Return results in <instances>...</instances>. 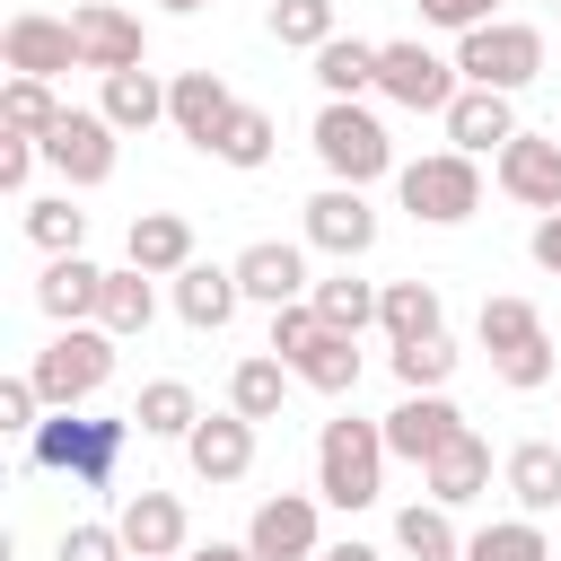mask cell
<instances>
[{"mask_svg":"<svg viewBox=\"0 0 561 561\" xmlns=\"http://www.w3.org/2000/svg\"><path fill=\"white\" fill-rule=\"evenodd\" d=\"M131 412H44V430L26 438V465L35 473H70L79 491H105L123 447H131Z\"/></svg>","mask_w":561,"mask_h":561,"instance_id":"cell-1","label":"cell"},{"mask_svg":"<svg viewBox=\"0 0 561 561\" xmlns=\"http://www.w3.org/2000/svg\"><path fill=\"white\" fill-rule=\"evenodd\" d=\"M316 500L324 508H377L386 500V421H324L316 430Z\"/></svg>","mask_w":561,"mask_h":561,"instance_id":"cell-2","label":"cell"},{"mask_svg":"<svg viewBox=\"0 0 561 561\" xmlns=\"http://www.w3.org/2000/svg\"><path fill=\"white\" fill-rule=\"evenodd\" d=\"M26 377H35V394L53 412H88L105 394V377H114V333L105 324H53V342L35 351Z\"/></svg>","mask_w":561,"mask_h":561,"instance_id":"cell-3","label":"cell"},{"mask_svg":"<svg viewBox=\"0 0 561 561\" xmlns=\"http://www.w3.org/2000/svg\"><path fill=\"white\" fill-rule=\"evenodd\" d=\"M316 158H324V175L333 184H377V175H394V140H386V123L368 114V105H351V96H324L316 105Z\"/></svg>","mask_w":561,"mask_h":561,"instance_id":"cell-4","label":"cell"},{"mask_svg":"<svg viewBox=\"0 0 561 561\" xmlns=\"http://www.w3.org/2000/svg\"><path fill=\"white\" fill-rule=\"evenodd\" d=\"M473 342L491 351V377H500V386H517V394L552 386V333H543V316H535L526 298H482Z\"/></svg>","mask_w":561,"mask_h":561,"instance_id":"cell-5","label":"cell"},{"mask_svg":"<svg viewBox=\"0 0 561 561\" xmlns=\"http://www.w3.org/2000/svg\"><path fill=\"white\" fill-rule=\"evenodd\" d=\"M394 193L421 228H465L482 210V167L465 149H430V158H403L394 167Z\"/></svg>","mask_w":561,"mask_h":561,"instance_id":"cell-6","label":"cell"},{"mask_svg":"<svg viewBox=\"0 0 561 561\" xmlns=\"http://www.w3.org/2000/svg\"><path fill=\"white\" fill-rule=\"evenodd\" d=\"M535 70H543V35H535L526 18H491V26L456 35V79H465V88H500V96H517Z\"/></svg>","mask_w":561,"mask_h":561,"instance_id":"cell-7","label":"cell"},{"mask_svg":"<svg viewBox=\"0 0 561 561\" xmlns=\"http://www.w3.org/2000/svg\"><path fill=\"white\" fill-rule=\"evenodd\" d=\"M377 96L403 105V114H447L465 96L456 61H438L430 44H377Z\"/></svg>","mask_w":561,"mask_h":561,"instance_id":"cell-8","label":"cell"},{"mask_svg":"<svg viewBox=\"0 0 561 561\" xmlns=\"http://www.w3.org/2000/svg\"><path fill=\"white\" fill-rule=\"evenodd\" d=\"M114 158H123V131H114L105 114H88V105H70V114L44 131V167H53L70 193H96V184L114 175Z\"/></svg>","mask_w":561,"mask_h":561,"instance_id":"cell-9","label":"cell"},{"mask_svg":"<svg viewBox=\"0 0 561 561\" xmlns=\"http://www.w3.org/2000/svg\"><path fill=\"white\" fill-rule=\"evenodd\" d=\"M70 35H79V70L114 79V70H149V26L114 0H79L70 9Z\"/></svg>","mask_w":561,"mask_h":561,"instance_id":"cell-10","label":"cell"},{"mask_svg":"<svg viewBox=\"0 0 561 561\" xmlns=\"http://www.w3.org/2000/svg\"><path fill=\"white\" fill-rule=\"evenodd\" d=\"M114 535H123L131 561H184V552H193V517H184V500H175V491H149V482L123 500Z\"/></svg>","mask_w":561,"mask_h":561,"instance_id":"cell-11","label":"cell"},{"mask_svg":"<svg viewBox=\"0 0 561 561\" xmlns=\"http://www.w3.org/2000/svg\"><path fill=\"white\" fill-rule=\"evenodd\" d=\"M0 61H9V79H61V70H79V35H70V18L18 9L0 26Z\"/></svg>","mask_w":561,"mask_h":561,"instance_id":"cell-12","label":"cell"},{"mask_svg":"<svg viewBox=\"0 0 561 561\" xmlns=\"http://www.w3.org/2000/svg\"><path fill=\"white\" fill-rule=\"evenodd\" d=\"M245 552L254 561H316L324 535H316V491H272L254 517H245Z\"/></svg>","mask_w":561,"mask_h":561,"instance_id":"cell-13","label":"cell"},{"mask_svg":"<svg viewBox=\"0 0 561 561\" xmlns=\"http://www.w3.org/2000/svg\"><path fill=\"white\" fill-rule=\"evenodd\" d=\"M465 430H473V421H465L447 394H403V403L386 412V456H403V465H430V456H447Z\"/></svg>","mask_w":561,"mask_h":561,"instance_id":"cell-14","label":"cell"},{"mask_svg":"<svg viewBox=\"0 0 561 561\" xmlns=\"http://www.w3.org/2000/svg\"><path fill=\"white\" fill-rule=\"evenodd\" d=\"M307 245H324L333 263H359V254L377 245V210H368V193H359V184H324V193L307 202Z\"/></svg>","mask_w":561,"mask_h":561,"instance_id":"cell-15","label":"cell"},{"mask_svg":"<svg viewBox=\"0 0 561 561\" xmlns=\"http://www.w3.org/2000/svg\"><path fill=\"white\" fill-rule=\"evenodd\" d=\"M491 175H500V193H508V202H526L535 219H543V210H561V140L517 131V140L491 158Z\"/></svg>","mask_w":561,"mask_h":561,"instance_id":"cell-16","label":"cell"},{"mask_svg":"<svg viewBox=\"0 0 561 561\" xmlns=\"http://www.w3.org/2000/svg\"><path fill=\"white\" fill-rule=\"evenodd\" d=\"M228 114H237V96H228V79H219V70H175V79H167V123H175L202 158L219 149Z\"/></svg>","mask_w":561,"mask_h":561,"instance_id":"cell-17","label":"cell"},{"mask_svg":"<svg viewBox=\"0 0 561 561\" xmlns=\"http://www.w3.org/2000/svg\"><path fill=\"white\" fill-rule=\"evenodd\" d=\"M237 289H245L254 307H298L316 280H307V254H298L289 237H254V245L237 254Z\"/></svg>","mask_w":561,"mask_h":561,"instance_id":"cell-18","label":"cell"},{"mask_svg":"<svg viewBox=\"0 0 561 561\" xmlns=\"http://www.w3.org/2000/svg\"><path fill=\"white\" fill-rule=\"evenodd\" d=\"M184 465L202 482H245L254 473V421L245 412H202L193 438H184Z\"/></svg>","mask_w":561,"mask_h":561,"instance_id":"cell-19","label":"cell"},{"mask_svg":"<svg viewBox=\"0 0 561 561\" xmlns=\"http://www.w3.org/2000/svg\"><path fill=\"white\" fill-rule=\"evenodd\" d=\"M438 123H447V140H456L465 158H500V149L517 140V105H508L500 88H465Z\"/></svg>","mask_w":561,"mask_h":561,"instance_id":"cell-20","label":"cell"},{"mask_svg":"<svg viewBox=\"0 0 561 561\" xmlns=\"http://www.w3.org/2000/svg\"><path fill=\"white\" fill-rule=\"evenodd\" d=\"M35 307H44L53 324H96V307H105V272H96L88 254H53L44 280H35Z\"/></svg>","mask_w":561,"mask_h":561,"instance_id":"cell-21","label":"cell"},{"mask_svg":"<svg viewBox=\"0 0 561 561\" xmlns=\"http://www.w3.org/2000/svg\"><path fill=\"white\" fill-rule=\"evenodd\" d=\"M237 307H245L237 263H184V272H175V316H184L193 333H219Z\"/></svg>","mask_w":561,"mask_h":561,"instance_id":"cell-22","label":"cell"},{"mask_svg":"<svg viewBox=\"0 0 561 561\" xmlns=\"http://www.w3.org/2000/svg\"><path fill=\"white\" fill-rule=\"evenodd\" d=\"M289 377H298V386H316V394H351V386H359V333L316 324V333L289 351Z\"/></svg>","mask_w":561,"mask_h":561,"instance_id":"cell-23","label":"cell"},{"mask_svg":"<svg viewBox=\"0 0 561 561\" xmlns=\"http://www.w3.org/2000/svg\"><path fill=\"white\" fill-rule=\"evenodd\" d=\"M131 263H140L149 280H175L184 263H202V254H193V219H184V210H140V219H131Z\"/></svg>","mask_w":561,"mask_h":561,"instance_id":"cell-24","label":"cell"},{"mask_svg":"<svg viewBox=\"0 0 561 561\" xmlns=\"http://www.w3.org/2000/svg\"><path fill=\"white\" fill-rule=\"evenodd\" d=\"M377 333L403 351V342H430V333H447V307H438V280H386V298H377Z\"/></svg>","mask_w":561,"mask_h":561,"instance_id":"cell-25","label":"cell"},{"mask_svg":"<svg viewBox=\"0 0 561 561\" xmlns=\"http://www.w3.org/2000/svg\"><path fill=\"white\" fill-rule=\"evenodd\" d=\"M228 412H245L254 430H263V421H280V412H289V359L245 351V359L228 368Z\"/></svg>","mask_w":561,"mask_h":561,"instance_id":"cell-26","label":"cell"},{"mask_svg":"<svg viewBox=\"0 0 561 561\" xmlns=\"http://www.w3.org/2000/svg\"><path fill=\"white\" fill-rule=\"evenodd\" d=\"M421 491H430L438 508H465V500H482V491H491V447L465 430L447 456H430V465H421Z\"/></svg>","mask_w":561,"mask_h":561,"instance_id":"cell-27","label":"cell"},{"mask_svg":"<svg viewBox=\"0 0 561 561\" xmlns=\"http://www.w3.org/2000/svg\"><path fill=\"white\" fill-rule=\"evenodd\" d=\"M500 482L517 491V517H543V508H561V447H552V438H526V447H508Z\"/></svg>","mask_w":561,"mask_h":561,"instance_id":"cell-28","label":"cell"},{"mask_svg":"<svg viewBox=\"0 0 561 561\" xmlns=\"http://www.w3.org/2000/svg\"><path fill=\"white\" fill-rule=\"evenodd\" d=\"M131 421H140V438H193V421H202V394L184 386V377H149L140 394H131Z\"/></svg>","mask_w":561,"mask_h":561,"instance_id":"cell-29","label":"cell"},{"mask_svg":"<svg viewBox=\"0 0 561 561\" xmlns=\"http://www.w3.org/2000/svg\"><path fill=\"white\" fill-rule=\"evenodd\" d=\"M394 552H412V561H465L456 508H438V500H412V508H394Z\"/></svg>","mask_w":561,"mask_h":561,"instance_id":"cell-30","label":"cell"},{"mask_svg":"<svg viewBox=\"0 0 561 561\" xmlns=\"http://www.w3.org/2000/svg\"><path fill=\"white\" fill-rule=\"evenodd\" d=\"M96 114H105L114 131H149V123H167V79H158V70H114Z\"/></svg>","mask_w":561,"mask_h":561,"instance_id":"cell-31","label":"cell"},{"mask_svg":"<svg viewBox=\"0 0 561 561\" xmlns=\"http://www.w3.org/2000/svg\"><path fill=\"white\" fill-rule=\"evenodd\" d=\"M377 298H386V289H377V280H359L351 263H342L333 280H316V289H307V307H316L333 333H368V324H377Z\"/></svg>","mask_w":561,"mask_h":561,"instance_id":"cell-32","label":"cell"},{"mask_svg":"<svg viewBox=\"0 0 561 561\" xmlns=\"http://www.w3.org/2000/svg\"><path fill=\"white\" fill-rule=\"evenodd\" d=\"M149 316H158V289H149V272H140V263L105 272V307H96V324H105L114 342H131V333H149Z\"/></svg>","mask_w":561,"mask_h":561,"instance_id":"cell-33","label":"cell"},{"mask_svg":"<svg viewBox=\"0 0 561 561\" xmlns=\"http://www.w3.org/2000/svg\"><path fill=\"white\" fill-rule=\"evenodd\" d=\"M316 88H324V96H351V105H359V96L377 88V44H359V35H333V44L316 53Z\"/></svg>","mask_w":561,"mask_h":561,"instance_id":"cell-34","label":"cell"},{"mask_svg":"<svg viewBox=\"0 0 561 561\" xmlns=\"http://www.w3.org/2000/svg\"><path fill=\"white\" fill-rule=\"evenodd\" d=\"M61 114H70V105L53 96V79H9V88H0V131H9V140H44Z\"/></svg>","mask_w":561,"mask_h":561,"instance_id":"cell-35","label":"cell"},{"mask_svg":"<svg viewBox=\"0 0 561 561\" xmlns=\"http://www.w3.org/2000/svg\"><path fill=\"white\" fill-rule=\"evenodd\" d=\"M272 140H280V123H272L263 105H237L210 158H219V167H237V175H254V167H272Z\"/></svg>","mask_w":561,"mask_h":561,"instance_id":"cell-36","label":"cell"},{"mask_svg":"<svg viewBox=\"0 0 561 561\" xmlns=\"http://www.w3.org/2000/svg\"><path fill=\"white\" fill-rule=\"evenodd\" d=\"M456 359H465V351H456L447 333H430V342H403V351H394V386H403V394H447Z\"/></svg>","mask_w":561,"mask_h":561,"instance_id":"cell-37","label":"cell"},{"mask_svg":"<svg viewBox=\"0 0 561 561\" xmlns=\"http://www.w3.org/2000/svg\"><path fill=\"white\" fill-rule=\"evenodd\" d=\"M465 561H552L535 517H491L482 535H465Z\"/></svg>","mask_w":561,"mask_h":561,"instance_id":"cell-38","label":"cell"},{"mask_svg":"<svg viewBox=\"0 0 561 561\" xmlns=\"http://www.w3.org/2000/svg\"><path fill=\"white\" fill-rule=\"evenodd\" d=\"M272 44H289V53H324L333 44V0H272Z\"/></svg>","mask_w":561,"mask_h":561,"instance_id":"cell-39","label":"cell"},{"mask_svg":"<svg viewBox=\"0 0 561 561\" xmlns=\"http://www.w3.org/2000/svg\"><path fill=\"white\" fill-rule=\"evenodd\" d=\"M26 237H35L44 254H79L88 210H70V193H44V202H26Z\"/></svg>","mask_w":561,"mask_h":561,"instance_id":"cell-40","label":"cell"},{"mask_svg":"<svg viewBox=\"0 0 561 561\" xmlns=\"http://www.w3.org/2000/svg\"><path fill=\"white\" fill-rule=\"evenodd\" d=\"M44 412H53V403L35 394V377H0V430H9V438H35Z\"/></svg>","mask_w":561,"mask_h":561,"instance_id":"cell-41","label":"cell"},{"mask_svg":"<svg viewBox=\"0 0 561 561\" xmlns=\"http://www.w3.org/2000/svg\"><path fill=\"white\" fill-rule=\"evenodd\" d=\"M53 561H131V552H123V535H114V526H61Z\"/></svg>","mask_w":561,"mask_h":561,"instance_id":"cell-42","label":"cell"},{"mask_svg":"<svg viewBox=\"0 0 561 561\" xmlns=\"http://www.w3.org/2000/svg\"><path fill=\"white\" fill-rule=\"evenodd\" d=\"M412 9H421V26H447V35H473L500 18V0H412Z\"/></svg>","mask_w":561,"mask_h":561,"instance_id":"cell-43","label":"cell"},{"mask_svg":"<svg viewBox=\"0 0 561 561\" xmlns=\"http://www.w3.org/2000/svg\"><path fill=\"white\" fill-rule=\"evenodd\" d=\"M35 158H44V140H9V131H0V184H9V193H26Z\"/></svg>","mask_w":561,"mask_h":561,"instance_id":"cell-44","label":"cell"},{"mask_svg":"<svg viewBox=\"0 0 561 561\" xmlns=\"http://www.w3.org/2000/svg\"><path fill=\"white\" fill-rule=\"evenodd\" d=\"M526 254H535V263H543V272L561 280V210H543V219H535V237H526Z\"/></svg>","mask_w":561,"mask_h":561,"instance_id":"cell-45","label":"cell"},{"mask_svg":"<svg viewBox=\"0 0 561 561\" xmlns=\"http://www.w3.org/2000/svg\"><path fill=\"white\" fill-rule=\"evenodd\" d=\"M316 561H386V552H377V543H359V535H342V543H324Z\"/></svg>","mask_w":561,"mask_h":561,"instance_id":"cell-46","label":"cell"},{"mask_svg":"<svg viewBox=\"0 0 561 561\" xmlns=\"http://www.w3.org/2000/svg\"><path fill=\"white\" fill-rule=\"evenodd\" d=\"M184 561H254V552H245V543H193Z\"/></svg>","mask_w":561,"mask_h":561,"instance_id":"cell-47","label":"cell"},{"mask_svg":"<svg viewBox=\"0 0 561 561\" xmlns=\"http://www.w3.org/2000/svg\"><path fill=\"white\" fill-rule=\"evenodd\" d=\"M158 9H167V18H193V9H210V0H158Z\"/></svg>","mask_w":561,"mask_h":561,"instance_id":"cell-48","label":"cell"},{"mask_svg":"<svg viewBox=\"0 0 561 561\" xmlns=\"http://www.w3.org/2000/svg\"><path fill=\"white\" fill-rule=\"evenodd\" d=\"M552 9H561V0H552Z\"/></svg>","mask_w":561,"mask_h":561,"instance_id":"cell-49","label":"cell"},{"mask_svg":"<svg viewBox=\"0 0 561 561\" xmlns=\"http://www.w3.org/2000/svg\"><path fill=\"white\" fill-rule=\"evenodd\" d=\"M552 561H561V552H552Z\"/></svg>","mask_w":561,"mask_h":561,"instance_id":"cell-50","label":"cell"}]
</instances>
